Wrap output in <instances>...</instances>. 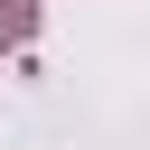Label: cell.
<instances>
[{"mask_svg":"<svg viewBox=\"0 0 150 150\" xmlns=\"http://www.w3.org/2000/svg\"><path fill=\"white\" fill-rule=\"evenodd\" d=\"M28 28H38V9L28 0H0V47H28Z\"/></svg>","mask_w":150,"mask_h":150,"instance_id":"6da1fadb","label":"cell"}]
</instances>
